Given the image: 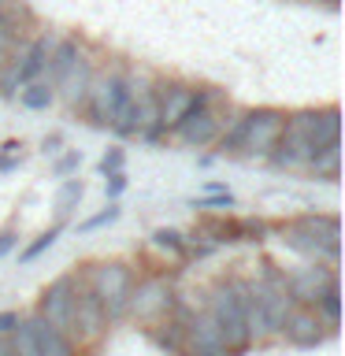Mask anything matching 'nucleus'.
I'll list each match as a JSON object with an SVG mask.
<instances>
[{
	"label": "nucleus",
	"mask_w": 345,
	"mask_h": 356,
	"mask_svg": "<svg viewBox=\"0 0 345 356\" xmlns=\"http://www.w3.org/2000/svg\"><path fill=\"white\" fill-rule=\"evenodd\" d=\"M149 245H152L156 252H163L167 260H178V264L186 260V234L175 230V227H156L152 238H149Z\"/></svg>",
	"instance_id": "nucleus-23"
},
{
	"label": "nucleus",
	"mask_w": 345,
	"mask_h": 356,
	"mask_svg": "<svg viewBox=\"0 0 345 356\" xmlns=\"http://www.w3.org/2000/svg\"><path fill=\"white\" fill-rule=\"evenodd\" d=\"M122 216V208L115 204V200H111L108 208H100L97 216H89V219H82L78 222V234H93V230H100V227H111V222H115Z\"/></svg>",
	"instance_id": "nucleus-28"
},
{
	"label": "nucleus",
	"mask_w": 345,
	"mask_h": 356,
	"mask_svg": "<svg viewBox=\"0 0 345 356\" xmlns=\"http://www.w3.org/2000/svg\"><path fill=\"white\" fill-rule=\"evenodd\" d=\"M82 149H67V152H56L52 156V178H71L78 175V167H82Z\"/></svg>",
	"instance_id": "nucleus-26"
},
{
	"label": "nucleus",
	"mask_w": 345,
	"mask_h": 356,
	"mask_svg": "<svg viewBox=\"0 0 345 356\" xmlns=\"http://www.w3.org/2000/svg\"><path fill=\"white\" fill-rule=\"evenodd\" d=\"M22 160H26V152H22V141H4V145H0V175L19 171Z\"/></svg>",
	"instance_id": "nucleus-29"
},
{
	"label": "nucleus",
	"mask_w": 345,
	"mask_h": 356,
	"mask_svg": "<svg viewBox=\"0 0 345 356\" xmlns=\"http://www.w3.org/2000/svg\"><path fill=\"white\" fill-rule=\"evenodd\" d=\"M74 289H78V271H67V275H56L49 286L41 289L38 297V316L49 319L52 327H60L67 334V323H71V300H74ZM71 338V334H67Z\"/></svg>",
	"instance_id": "nucleus-13"
},
{
	"label": "nucleus",
	"mask_w": 345,
	"mask_h": 356,
	"mask_svg": "<svg viewBox=\"0 0 345 356\" xmlns=\"http://www.w3.org/2000/svg\"><path fill=\"white\" fill-rule=\"evenodd\" d=\"M312 312L323 319V327H327L330 334H338V323H342V282H330L327 289H323V297L312 305Z\"/></svg>",
	"instance_id": "nucleus-22"
},
{
	"label": "nucleus",
	"mask_w": 345,
	"mask_h": 356,
	"mask_svg": "<svg viewBox=\"0 0 345 356\" xmlns=\"http://www.w3.org/2000/svg\"><path fill=\"white\" fill-rule=\"evenodd\" d=\"M330 282H338V267H327L319 260H305L294 271H286V289L297 308H312Z\"/></svg>",
	"instance_id": "nucleus-12"
},
{
	"label": "nucleus",
	"mask_w": 345,
	"mask_h": 356,
	"mask_svg": "<svg viewBox=\"0 0 345 356\" xmlns=\"http://www.w3.org/2000/svg\"><path fill=\"white\" fill-rule=\"evenodd\" d=\"M178 300L182 297H178L175 275H160V271L138 275L134 278V289H130V300H127V319L138 323L141 330H149L160 319L171 316L178 308Z\"/></svg>",
	"instance_id": "nucleus-3"
},
{
	"label": "nucleus",
	"mask_w": 345,
	"mask_h": 356,
	"mask_svg": "<svg viewBox=\"0 0 345 356\" xmlns=\"http://www.w3.org/2000/svg\"><path fill=\"white\" fill-rule=\"evenodd\" d=\"M323 4H330V8H338V0H323Z\"/></svg>",
	"instance_id": "nucleus-36"
},
{
	"label": "nucleus",
	"mask_w": 345,
	"mask_h": 356,
	"mask_svg": "<svg viewBox=\"0 0 345 356\" xmlns=\"http://www.w3.org/2000/svg\"><path fill=\"white\" fill-rule=\"evenodd\" d=\"M11 356H15V353H11Z\"/></svg>",
	"instance_id": "nucleus-37"
},
{
	"label": "nucleus",
	"mask_w": 345,
	"mask_h": 356,
	"mask_svg": "<svg viewBox=\"0 0 345 356\" xmlns=\"http://www.w3.org/2000/svg\"><path fill=\"white\" fill-rule=\"evenodd\" d=\"M60 234H63V222H56V227L41 230L38 238H33V241L26 245V249L19 252V264H33V260H38V256H45V252H49L56 241H60Z\"/></svg>",
	"instance_id": "nucleus-24"
},
{
	"label": "nucleus",
	"mask_w": 345,
	"mask_h": 356,
	"mask_svg": "<svg viewBox=\"0 0 345 356\" xmlns=\"http://www.w3.org/2000/svg\"><path fill=\"white\" fill-rule=\"evenodd\" d=\"M312 152H316V145L308 138V115L305 108L300 111H286V127H282V138H278L275 152L267 156V163L275 167V171H305Z\"/></svg>",
	"instance_id": "nucleus-11"
},
{
	"label": "nucleus",
	"mask_w": 345,
	"mask_h": 356,
	"mask_svg": "<svg viewBox=\"0 0 345 356\" xmlns=\"http://www.w3.org/2000/svg\"><path fill=\"white\" fill-rule=\"evenodd\" d=\"M15 100H19V108H26V111H49L56 104V89L45 82V78H33V82H26L15 93Z\"/></svg>",
	"instance_id": "nucleus-21"
},
{
	"label": "nucleus",
	"mask_w": 345,
	"mask_h": 356,
	"mask_svg": "<svg viewBox=\"0 0 345 356\" xmlns=\"http://www.w3.org/2000/svg\"><path fill=\"white\" fill-rule=\"evenodd\" d=\"M204 312H208L211 327L219 330V338H223V345H227L230 356H245L252 349L249 330H245V316H241V300H238V293H234V286H230V275L208 286Z\"/></svg>",
	"instance_id": "nucleus-4"
},
{
	"label": "nucleus",
	"mask_w": 345,
	"mask_h": 356,
	"mask_svg": "<svg viewBox=\"0 0 345 356\" xmlns=\"http://www.w3.org/2000/svg\"><path fill=\"white\" fill-rule=\"evenodd\" d=\"M82 49H86V41L82 38H71V33H60V41H56V49H52V56H49V63H45V82H49L52 89H56V82L71 71V63L82 56Z\"/></svg>",
	"instance_id": "nucleus-18"
},
{
	"label": "nucleus",
	"mask_w": 345,
	"mask_h": 356,
	"mask_svg": "<svg viewBox=\"0 0 345 356\" xmlns=\"http://www.w3.org/2000/svg\"><path fill=\"white\" fill-rule=\"evenodd\" d=\"M41 152L49 156V160L56 152H63V134H45V138H41Z\"/></svg>",
	"instance_id": "nucleus-34"
},
{
	"label": "nucleus",
	"mask_w": 345,
	"mask_h": 356,
	"mask_svg": "<svg viewBox=\"0 0 345 356\" xmlns=\"http://www.w3.org/2000/svg\"><path fill=\"white\" fill-rule=\"evenodd\" d=\"M327 338H334V334L323 327V319L312 308H297V305L289 308L282 330H278V341L294 345V349H316V345H323Z\"/></svg>",
	"instance_id": "nucleus-14"
},
{
	"label": "nucleus",
	"mask_w": 345,
	"mask_h": 356,
	"mask_svg": "<svg viewBox=\"0 0 345 356\" xmlns=\"http://www.w3.org/2000/svg\"><path fill=\"white\" fill-rule=\"evenodd\" d=\"M0 356H11V345H8V338H0Z\"/></svg>",
	"instance_id": "nucleus-35"
},
{
	"label": "nucleus",
	"mask_w": 345,
	"mask_h": 356,
	"mask_svg": "<svg viewBox=\"0 0 345 356\" xmlns=\"http://www.w3.org/2000/svg\"><path fill=\"white\" fill-rule=\"evenodd\" d=\"M78 278L97 297V305L104 308L111 327L127 319V300H130L134 278H138V267L127 260H89L78 267Z\"/></svg>",
	"instance_id": "nucleus-2"
},
{
	"label": "nucleus",
	"mask_w": 345,
	"mask_h": 356,
	"mask_svg": "<svg viewBox=\"0 0 345 356\" xmlns=\"http://www.w3.org/2000/svg\"><path fill=\"white\" fill-rule=\"evenodd\" d=\"M82 197H86V182L78 175L71 178H60V189H56V200H52V208H56V222H67L78 211V204H82Z\"/></svg>",
	"instance_id": "nucleus-20"
},
{
	"label": "nucleus",
	"mask_w": 345,
	"mask_h": 356,
	"mask_svg": "<svg viewBox=\"0 0 345 356\" xmlns=\"http://www.w3.org/2000/svg\"><path fill=\"white\" fill-rule=\"evenodd\" d=\"M234 115V104L227 100V93L223 89H216L204 104L200 108H193L189 115L178 122V127L167 134V138H175L182 149H189V152H197V149H211V145L219 141V134H223V127H227V119Z\"/></svg>",
	"instance_id": "nucleus-5"
},
{
	"label": "nucleus",
	"mask_w": 345,
	"mask_h": 356,
	"mask_svg": "<svg viewBox=\"0 0 345 356\" xmlns=\"http://www.w3.org/2000/svg\"><path fill=\"white\" fill-rule=\"evenodd\" d=\"M26 323V330L33 334V341H38L41 356H86V349H78V345L67 338L60 327H52L49 319H41L38 312H30V316H22Z\"/></svg>",
	"instance_id": "nucleus-17"
},
{
	"label": "nucleus",
	"mask_w": 345,
	"mask_h": 356,
	"mask_svg": "<svg viewBox=\"0 0 345 356\" xmlns=\"http://www.w3.org/2000/svg\"><path fill=\"white\" fill-rule=\"evenodd\" d=\"M111 323L104 316V308L97 305V297L86 289V282L78 278V289H74V300H71V323H67V334L78 349H93L108 338Z\"/></svg>",
	"instance_id": "nucleus-10"
},
{
	"label": "nucleus",
	"mask_w": 345,
	"mask_h": 356,
	"mask_svg": "<svg viewBox=\"0 0 345 356\" xmlns=\"http://www.w3.org/2000/svg\"><path fill=\"white\" fill-rule=\"evenodd\" d=\"M15 245H19V230H0V260H4V256H11L15 252Z\"/></svg>",
	"instance_id": "nucleus-33"
},
{
	"label": "nucleus",
	"mask_w": 345,
	"mask_h": 356,
	"mask_svg": "<svg viewBox=\"0 0 345 356\" xmlns=\"http://www.w3.org/2000/svg\"><path fill=\"white\" fill-rule=\"evenodd\" d=\"M305 171L316 178V182H338L342 178V141L327 145V149H316Z\"/></svg>",
	"instance_id": "nucleus-19"
},
{
	"label": "nucleus",
	"mask_w": 345,
	"mask_h": 356,
	"mask_svg": "<svg viewBox=\"0 0 345 356\" xmlns=\"http://www.w3.org/2000/svg\"><path fill=\"white\" fill-rule=\"evenodd\" d=\"M8 345H11V353H15V356H41L38 341H33V334L26 330V323H19V327L8 334Z\"/></svg>",
	"instance_id": "nucleus-27"
},
{
	"label": "nucleus",
	"mask_w": 345,
	"mask_h": 356,
	"mask_svg": "<svg viewBox=\"0 0 345 356\" xmlns=\"http://www.w3.org/2000/svg\"><path fill=\"white\" fill-rule=\"evenodd\" d=\"M219 86H197L182 82V78H156V108H160V127L163 134H171L193 108H200L204 100L216 93Z\"/></svg>",
	"instance_id": "nucleus-8"
},
{
	"label": "nucleus",
	"mask_w": 345,
	"mask_h": 356,
	"mask_svg": "<svg viewBox=\"0 0 345 356\" xmlns=\"http://www.w3.org/2000/svg\"><path fill=\"white\" fill-rule=\"evenodd\" d=\"M19 323H22V312L19 308H4V312H0V338H8Z\"/></svg>",
	"instance_id": "nucleus-32"
},
{
	"label": "nucleus",
	"mask_w": 345,
	"mask_h": 356,
	"mask_svg": "<svg viewBox=\"0 0 345 356\" xmlns=\"http://www.w3.org/2000/svg\"><path fill=\"white\" fill-rule=\"evenodd\" d=\"M278 238L305 260H319L327 267H338L342 260V219L334 211H300L278 227Z\"/></svg>",
	"instance_id": "nucleus-1"
},
{
	"label": "nucleus",
	"mask_w": 345,
	"mask_h": 356,
	"mask_svg": "<svg viewBox=\"0 0 345 356\" xmlns=\"http://www.w3.org/2000/svg\"><path fill=\"white\" fill-rule=\"evenodd\" d=\"M127 186H130L127 171H111V175H104V197H108V200H119L122 193H127Z\"/></svg>",
	"instance_id": "nucleus-31"
},
{
	"label": "nucleus",
	"mask_w": 345,
	"mask_h": 356,
	"mask_svg": "<svg viewBox=\"0 0 345 356\" xmlns=\"http://www.w3.org/2000/svg\"><path fill=\"white\" fill-rule=\"evenodd\" d=\"M245 127H241V145L234 160H249V163H267V156L275 152L278 138L286 127V111L282 108H245Z\"/></svg>",
	"instance_id": "nucleus-7"
},
{
	"label": "nucleus",
	"mask_w": 345,
	"mask_h": 356,
	"mask_svg": "<svg viewBox=\"0 0 345 356\" xmlns=\"http://www.w3.org/2000/svg\"><path fill=\"white\" fill-rule=\"evenodd\" d=\"M156 78L160 74L127 63V86L134 93V115H138V122H134V138L145 141V145H160L167 138L163 127H160V108H156Z\"/></svg>",
	"instance_id": "nucleus-9"
},
{
	"label": "nucleus",
	"mask_w": 345,
	"mask_h": 356,
	"mask_svg": "<svg viewBox=\"0 0 345 356\" xmlns=\"http://www.w3.org/2000/svg\"><path fill=\"white\" fill-rule=\"evenodd\" d=\"M182 356H230L227 345H223V338H219V330L211 327V319H208L204 308H189Z\"/></svg>",
	"instance_id": "nucleus-16"
},
{
	"label": "nucleus",
	"mask_w": 345,
	"mask_h": 356,
	"mask_svg": "<svg viewBox=\"0 0 345 356\" xmlns=\"http://www.w3.org/2000/svg\"><path fill=\"white\" fill-rule=\"evenodd\" d=\"M97 63H100L97 52L93 49H82V56L71 63V71L56 82V100H60L67 111H82V100H86V89H89V78H93Z\"/></svg>",
	"instance_id": "nucleus-15"
},
{
	"label": "nucleus",
	"mask_w": 345,
	"mask_h": 356,
	"mask_svg": "<svg viewBox=\"0 0 345 356\" xmlns=\"http://www.w3.org/2000/svg\"><path fill=\"white\" fill-rule=\"evenodd\" d=\"M122 82H127V63L122 60H108L97 63L93 78H89L86 100H82V115L93 122L97 130H108L111 119H115L119 97H122Z\"/></svg>",
	"instance_id": "nucleus-6"
},
{
	"label": "nucleus",
	"mask_w": 345,
	"mask_h": 356,
	"mask_svg": "<svg viewBox=\"0 0 345 356\" xmlns=\"http://www.w3.org/2000/svg\"><path fill=\"white\" fill-rule=\"evenodd\" d=\"M111 171H127V149H119V145H111L100 156V175H111Z\"/></svg>",
	"instance_id": "nucleus-30"
},
{
	"label": "nucleus",
	"mask_w": 345,
	"mask_h": 356,
	"mask_svg": "<svg viewBox=\"0 0 345 356\" xmlns=\"http://www.w3.org/2000/svg\"><path fill=\"white\" fill-rule=\"evenodd\" d=\"M234 208V193L230 189H223V193H204L193 200V211H200V216H230Z\"/></svg>",
	"instance_id": "nucleus-25"
}]
</instances>
